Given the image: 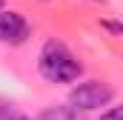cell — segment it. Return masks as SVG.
Segmentation results:
<instances>
[{"label":"cell","instance_id":"1","mask_svg":"<svg viewBox=\"0 0 123 120\" xmlns=\"http://www.w3.org/2000/svg\"><path fill=\"white\" fill-rule=\"evenodd\" d=\"M37 69H40V74H43L49 83H72V80H77L80 72H83L80 60L74 57L60 40H49V43L40 49Z\"/></svg>","mask_w":123,"mask_h":120},{"label":"cell","instance_id":"2","mask_svg":"<svg viewBox=\"0 0 123 120\" xmlns=\"http://www.w3.org/2000/svg\"><path fill=\"white\" fill-rule=\"evenodd\" d=\"M112 86H106V83H100V80H86V83H80V86H74L72 94H69V103L74 106V109H80V112H92V109H100V106H106L109 100H112Z\"/></svg>","mask_w":123,"mask_h":120},{"label":"cell","instance_id":"3","mask_svg":"<svg viewBox=\"0 0 123 120\" xmlns=\"http://www.w3.org/2000/svg\"><path fill=\"white\" fill-rule=\"evenodd\" d=\"M29 34L31 29L20 12H0V43L20 46V43H26Z\"/></svg>","mask_w":123,"mask_h":120},{"label":"cell","instance_id":"4","mask_svg":"<svg viewBox=\"0 0 123 120\" xmlns=\"http://www.w3.org/2000/svg\"><path fill=\"white\" fill-rule=\"evenodd\" d=\"M74 112H77L74 106H57V109L40 114V120H74Z\"/></svg>","mask_w":123,"mask_h":120},{"label":"cell","instance_id":"5","mask_svg":"<svg viewBox=\"0 0 123 120\" xmlns=\"http://www.w3.org/2000/svg\"><path fill=\"white\" fill-rule=\"evenodd\" d=\"M100 120H123V103H120V106H112V109H106V112L100 114Z\"/></svg>","mask_w":123,"mask_h":120},{"label":"cell","instance_id":"6","mask_svg":"<svg viewBox=\"0 0 123 120\" xmlns=\"http://www.w3.org/2000/svg\"><path fill=\"white\" fill-rule=\"evenodd\" d=\"M100 26L109 31H115V34H123V23H112V20H100Z\"/></svg>","mask_w":123,"mask_h":120},{"label":"cell","instance_id":"7","mask_svg":"<svg viewBox=\"0 0 123 120\" xmlns=\"http://www.w3.org/2000/svg\"><path fill=\"white\" fill-rule=\"evenodd\" d=\"M100 3H106V0H100Z\"/></svg>","mask_w":123,"mask_h":120},{"label":"cell","instance_id":"8","mask_svg":"<svg viewBox=\"0 0 123 120\" xmlns=\"http://www.w3.org/2000/svg\"><path fill=\"white\" fill-rule=\"evenodd\" d=\"M0 6H3V0H0Z\"/></svg>","mask_w":123,"mask_h":120}]
</instances>
